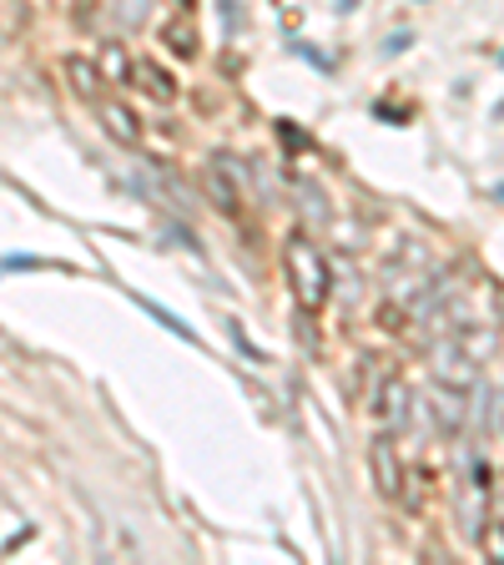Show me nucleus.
I'll return each mask as SVG.
<instances>
[{"label":"nucleus","mask_w":504,"mask_h":565,"mask_svg":"<svg viewBox=\"0 0 504 565\" xmlns=\"http://www.w3.org/2000/svg\"><path fill=\"white\" fill-rule=\"evenodd\" d=\"M282 268H288V282H293V298L303 313H323L333 298V268L323 258V247L308 233H293L282 243Z\"/></svg>","instance_id":"f257e3e1"},{"label":"nucleus","mask_w":504,"mask_h":565,"mask_svg":"<svg viewBox=\"0 0 504 565\" xmlns=\"http://www.w3.org/2000/svg\"><path fill=\"white\" fill-rule=\"evenodd\" d=\"M494 349L490 333H454V339H444L435 349V384H449V388H464L470 394L474 384H480V359Z\"/></svg>","instance_id":"f03ea898"},{"label":"nucleus","mask_w":504,"mask_h":565,"mask_svg":"<svg viewBox=\"0 0 504 565\" xmlns=\"http://www.w3.org/2000/svg\"><path fill=\"white\" fill-rule=\"evenodd\" d=\"M368 470L384 500H404V455L394 445V429H378L374 445H368Z\"/></svg>","instance_id":"7ed1b4c3"},{"label":"nucleus","mask_w":504,"mask_h":565,"mask_svg":"<svg viewBox=\"0 0 504 565\" xmlns=\"http://www.w3.org/2000/svg\"><path fill=\"white\" fill-rule=\"evenodd\" d=\"M202 182H207L212 202H217L227 217H237V212H243V182H247V172L233 162V152H217V157H212L207 172H202Z\"/></svg>","instance_id":"20e7f679"},{"label":"nucleus","mask_w":504,"mask_h":565,"mask_svg":"<svg viewBox=\"0 0 504 565\" xmlns=\"http://www.w3.org/2000/svg\"><path fill=\"white\" fill-rule=\"evenodd\" d=\"M374 409H378V419H384V429H394V435H399L404 424H409V388H404L399 379H388V384H378Z\"/></svg>","instance_id":"39448f33"},{"label":"nucleus","mask_w":504,"mask_h":565,"mask_svg":"<svg viewBox=\"0 0 504 565\" xmlns=\"http://www.w3.org/2000/svg\"><path fill=\"white\" fill-rule=\"evenodd\" d=\"M464 409H470V399H464V388H449V384H439L435 414H439V429H444V435H454L459 424H464Z\"/></svg>","instance_id":"423d86ee"},{"label":"nucleus","mask_w":504,"mask_h":565,"mask_svg":"<svg viewBox=\"0 0 504 565\" xmlns=\"http://www.w3.org/2000/svg\"><path fill=\"white\" fill-rule=\"evenodd\" d=\"M66 76H71V86H76V96H86V102H101V66H92V61H82V56H71L66 61Z\"/></svg>","instance_id":"0eeeda50"},{"label":"nucleus","mask_w":504,"mask_h":565,"mask_svg":"<svg viewBox=\"0 0 504 565\" xmlns=\"http://www.w3.org/2000/svg\"><path fill=\"white\" fill-rule=\"evenodd\" d=\"M137 82H141V92L152 96V102H172L176 96V82L157 66V61H137Z\"/></svg>","instance_id":"6e6552de"},{"label":"nucleus","mask_w":504,"mask_h":565,"mask_svg":"<svg viewBox=\"0 0 504 565\" xmlns=\"http://www.w3.org/2000/svg\"><path fill=\"white\" fill-rule=\"evenodd\" d=\"M101 121H106V131H111L117 141H127V147H137L141 141V121L131 117L127 106H101Z\"/></svg>","instance_id":"1a4fd4ad"},{"label":"nucleus","mask_w":504,"mask_h":565,"mask_svg":"<svg viewBox=\"0 0 504 565\" xmlns=\"http://www.w3.org/2000/svg\"><path fill=\"white\" fill-rule=\"evenodd\" d=\"M137 308H141V313H152V318H157V323H162V329H167V333H176V339H182V343H197V333H192V329H187V323H182V318H176V313H172V308L152 303V298H147V294H137Z\"/></svg>","instance_id":"9d476101"},{"label":"nucleus","mask_w":504,"mask_h":565,"mask_svg":"<svg viewBox=\"0 0 504 565\" xmlns=\"http://www.w3.org/2000/svg\"><path fill=\"white\" fill-rule=\"evenodd\" d=\"M131 71H137V61H131L117 41H111V46H101V76H106V82H137Z\"/></svg>","instance_id":"9b49d317"},{"label":"nucleus","mask_w":504,"mask_h":565,"mask_svg":"<svg viewBox=\"0 0 504 565\" xmlns=\"http://www.w3.org/2000/svg\"><path fill=\"white\" fill-rule=\"evenodd\" d=\"M162 35H167V46H172L176 56H197V41H192L197 31H192L187 15H172V21L162 25Z\"/></svg>","instance_id":"f8f14e48"},{"label":"nucleus","mask_w":504,"mask_h":565,"mask_svg":"<svg viewBox=\"0 0 504 565\" xmlns=\"http://www.w3.org/2000/svg\"><path fill=\"white\" fill-rule=\"evenodd\" d=\"M480 545H484V561H500L504 565V520H490V525H484Z\"/></svg>","instance_id":"ddd939ff"},{"label":"nucleus","mask_w":504,"mask_h":565,"mask_svg":"<svg viewBox=\"0 0 504 565\" xmlns=\"http://www.w3.org/2000/svg\"><path fill=\"white\" fill-rule=\"evenodd\" d=\"M25 268H61V263H51V258H25V253H15V258H0V273H25Z\"/></svg>","instance_id":"4468645a"},{"label":"nucleus","mask_w":504,"mask_h":565,"mask_svg":"<svg viewBox=\"0 0 504 565\" xmlns=\"http://www.w3.org/2000/svg\"><path fill=\"white\" fill-rule=\"evenodd\" d=\"M147 6H152V0H117V21H121V25H141Z\"/></svg>","instance_id":"2eb2a0df"},{"label":"nucleus","mask_w":504,"mask_h":565,"mask_svg":"<svg viewBox=\"0 0 504 565\" xmlns=\"http://www.w3.org/2000/svg\"><path fill=\"white\" fill-rule=\"evenodd\" d=\"M233 343H237V349H243V359H247V364H268V353H258V349H253V343L243 339V329H237V323H233Z\"/></svg>","instance_id":"dca6fc26"},{"label":"nucleus","mask_w":504,"mask_h":565,"mask_svg":"<svg viewBox=\"0 0 504 565\" xmlns=\"http://www.w3.org/2000/svg\"><path fill=\"white\" fill-rule=\"evenodd\" d=\"M409 41H414V35H409V31H394V41H388V46H384V51H404V46H409Z\"/></svg>","instance_id":"f3484780"},{"label":"nucleus","mask_w":504,"mask_h":565,"mask_svg":"<svg viewBox=\"0 0 504 565\" xmlns=\"http://www.w3.org/2000/svg\"><path fill=\"white\" fill-rule=\"evenodd\" d=\"M494 198H500V202H504V188H500V192H494Z\"/></svg>","instance_id":"a211bd4d"}]
</instances>
